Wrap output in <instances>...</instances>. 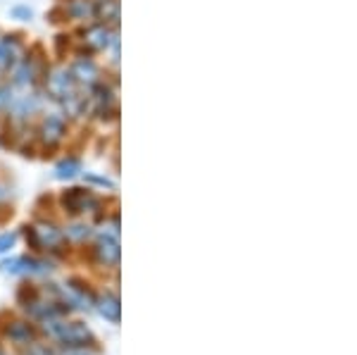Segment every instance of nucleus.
Listing matches in <instances>:
<instances>
[{
	"label": "nucleus",
	"mask_w": 357,
	"mask_h": 355,
	"mask_svg": "<svg viewBox=\"0 0 357 355\" xmlns=\"http://www.w3.org/2000/svg\"><path fill=\"white\" fill-rule=\"evenodd\" d=\"M45 331L53 339L65 343L69 348H84L93 341L91 329L82 322H57V319H45Z\"/></svg>",
	"instance_id": "nucleus-1"
},
{
	"label": "nucleus",
	"mask_w": 357,
	"mask_h": 355,
	"mask_svg": "<svg viewBox=\"0 0 357 355\" xmlns=\"http://www.w3.org/2000/svg\"><path fill=\"white\" fill-rule=\"evenodd\" d=\"M50 93L55 96L57 100H62L65 105H69V110L77 112V79L72 77V72H55L48 82Z\"/></svg>",
	"instance_id": "nucleus-2"
},
{
	"label": "nucleus",
	"mask_w": 357,
	"mask_h": 355,
	"mask_svg": "<svg viewBox=\"0 0 357 355\" xmlns=\"http://www.w3.org/2000/svg\"><path fill=\"white\" fill-rule=\"evenodd\" d=\"M62 205H65L72 215H79V213H86L89 208H96L98 200L91 196L89 191H84V188H69L65 196H62Z\"/></svg>",
	"instance_id": "nucleus-3"
},
{
	"label": "nucleus",
	"mask_w": 357,
	"mask_h": 355,
	"mask_svg": "<svg viewBox=\"0 0 357 355\" xmlns=\"http://www.w3.org/2000/svg\"><path fill=\"white\" fill-rule=\"evenodd\" d=\"M96 253H98V260L102 262V265H110L114 267L119 262V243L114 236H100L98 239V246H96Z\"/></svg>",
	"instance_id": "nucleus-4"
},
{
	"label": "nucleus",
	"mask_w": 357,
	"mask_h": 355,
	"mask_svg": "<svg viewBox=\"0 0 357 355\" xmlns=\"http://www.w3.org/2000/svg\"><path fill=\"white\" fill-rule=\"evenodd\" d=\"M3 270L10 274H36L45 272V265L38 260H31V257H13V260L3 262Z\"/></svg>",
	"instance_id": "nucleus-5"
},
{
	"label": "nucleus",
	"mask_w": 357,
	"mask_h": 355,
	"mask_svg": "<svg viewBox=\"0 0 357 355\" xmlns=\"http://www.w3.org/2000/svg\"><path fill=\"white\" fill-rule=\"evenodd\" d=\"M17 57H20V43H17L15 38H3V41H0V70L15 67Z\"/></svg>",
	"instance_id": "nucleus-6"
},
{
	"label": "nucleus",
	"mask_w": 357,
	"mask_h": 355,
	"mask_svg": "<svg viewBox=\"0 0 357 355\" xmlns=\"http://www.w3.org/2000/svg\"><path fill=\"white\" fill-rule=\"evenodd\" d=\"M41 134H43V141L48 143V146H55L57 141L65 136V122H62L60 117H48L43 122V129H41Z\"/></svg>",
	"instance_id": "nucleus-7"
},
{
	"label": "nucleus",
	"mask_w": 357,
	"mask_h": 355,
	"mask_svg": "<svg viewBox=\"0 0 357 355\" xmlns=\"http://www.w3.org/2000/svg\"><path fill=\"white\" fill-rule=\"evenodd\" d=\"M98 312L102 315V317L107 319V322H119V312H122V308H119V299L112 294H105L100 301H98Z\"/></svg>",
	"instance_id": "nucleus-8"
},
{
	"label": "nucleus",
	"mask_w": 357,
	"mask_h": 355,
	"mask_svg": "<svg viewBox=\"0 0 357 355\" xmlns=\"http://www.w3.org/2000/svg\"><path fill=\"white\" fill-rule=\"evenodd\" d=\"M72 77L77 79V82L91 86V84H96V79H98V67L91 60H79L72 70Z\"/></svg>",
	"instance_id": "nucleus-9"
},
{
	"label": "nucleus",
	"mask_w": 357,
	"mask_h": 355,
	"mask_svg": "<svg viewBox=\"0 0 357 355\" xmlns=\"http://www.w3.org/2000/svg\"><path fill=\"white\" fill-rule=\"evenodd\" d=\"M33 234H36V239H33V243L36 246H57L62 241V236H60V232H57L55 227H50V225H41L38 229H33Z\"/></svg>",
	"instance_id": "nucleus-10"
},
{
	"label": "nucleus",
	"mask_w": 357,
	"mask_h": 355,
	"mask_svg": "<svg viewBox=\"0 0 357 355\" xmlns=\"http://www.w3.org/2000/svg\"><path fill=\"white\" fill-rule=\"evenodd\" d=\"M8 336L15 343H22V346H24V343H31L33 341V329L29 327L26 322H13L8 327Z\"/></svg>",
	"instance_id": "nucleus-11"
},
{
	"label": "nucleus",
	"mask_w": 357,
	"mask_h": 355,
	"mask_svg": "<svg viewBox=\"0 0 357 355\" xmlns=\"http://www.w3.org/2000/svg\"><path fill=\"white\" fill-rule=\"evenodd\" d=\"M86 41L93 45V48L102 50V48H107V45H110V31H107L105 27H96V29H91V31H89Z\"/></svg>",
	"instance_id": "nucleus-12"
},
{
	"label": "nucleus",
	"mask_w": 357,
	"mask_h": 355,
	"mask_svg": "<svg viewBox=\"0 0 357 355\" xmlns=\"http://www.w3.org/2000/svg\"><path fill=\"white\" fill-rule=\"evenodd\" d=\"M79 172H82V165H79V160H62L60 165L55 167V174L57 179H72V176H77Z\"/></svg>",
	"instance_id": "nucleus-13"
},
{
	"label": "nucleus",
	"mask_w": 357,
	"mask_h": 355,
	"mask_svg": "<svg viewBox=\"0 0 357 355\" xmlns=\"http://www.w3.org/2000/svg\"><path fill=\"white\" fill-rule=\"evenodd\" d=\"M69 13L77 17V20H89V17L96 15V8L89 0H74V3L69 5Z\"/></svg>",
	"instance_id": "nucleus-14"
},
{
	"label": "nucleus",
	"mask_w": 357,
	"mask_h": 355,
	"mask_svg": "<svg viewBox=\"0 0 357 355\" xmlns=\"http://www.w3.org/2000/svg\"><path fill=\"white\" fill-rule=\"evenodd\" d=\"M26 355H53V351H50L48 346H43V343H29V351Z\"/></svg>",
	"instance_id": "nucleus-15"
},
{
	"label": "nucleus",
	"mask_w": 357,
	"mask_h": 355,
	"mask_svg": "<svg viewBox=\"0 0 357 355\" xmlns=\"http://www.w3.org/2000/svg\"><path fill=\"white\" fill-rule=\"evenodd\" d=\"M15 241H17L15 234H3V236H0V253H8L15 246Z\"/></svg>",
	"instance_id": "nucleus-16"
},
{
	"label": "nucleus",
	"mask_w": 357,
	"mask_h": 355,
	"mask_svg": "<svg viewBox=\"0 0 357 355\" xmlns=\"http://www.w3.org/2000/svg\"><path fill=\"white\" fill-rule=\"evenodd\" d=\"M31 74H33V70H31V67H29V65H24V67H22V70L20 72H17V82H20V84H26V82H31Z\"/></svg>",
	"instance_id": "nucleus-17"
},
{
	"label": "nucleus",
	"mask_w": 357,
	"mask_h": 355,
	"mask_svg": "<svg viewBox=\"0 0 357 355\" xmlns=\"http://www.w3.org/2000/svg\"><path fill=\"white\" fill-rule=\"evenodd\" d=\"M69 236L84 239V236H89V229H86V227H72V229H69Z\"/></svg>",
	"instance_id": "nucleus-18"
},
{
	"label": "nucleus",
	"mask_w": 357,
	"mask_h": 355,
	"mask_svg": "<svg viewBox=\"0 0 357 355\" xmlns=\"http://www.w3.org/2000/svg\"><path fill=\"white\" fill-rule=\"evenodd\" d=\"M10 100H13V93H10V89H0V107L8 105Z\"/></svg>",
	"instance_id": "nucleus-19"
},
{
	"label": "nucleus",
	"mask_w": 357,
	"mask_h": 355,
	"mask_svg": "<svg viewBox=\"0 0 357 355\" xmlns=\"http://www.w3.org/2000/svg\"><path fill=\"white\" fill-rule=\"evenodd\" d=\"M0 355H5V353H3V351H0Z\"/></svg>",
	"instance_id": "nucleus-20"
}]
</instances>
